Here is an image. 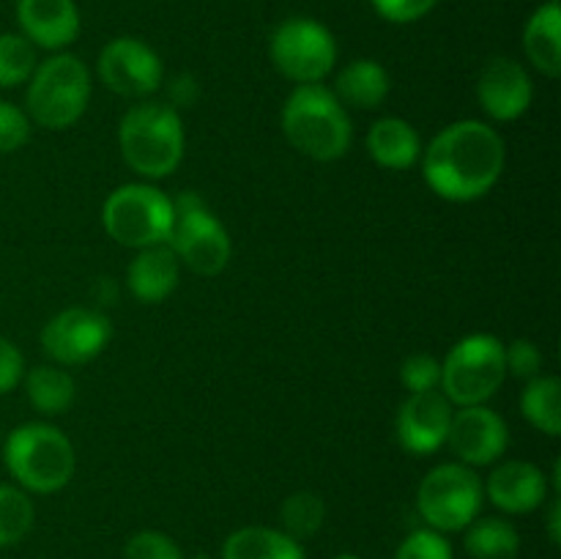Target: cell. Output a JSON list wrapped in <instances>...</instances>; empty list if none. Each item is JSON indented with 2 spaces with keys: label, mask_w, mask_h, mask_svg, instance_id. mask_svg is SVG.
<instances>
[{
  "label": "cell",
  "mask_w": 561,
  "mask_h": 559,
  "mask_svg": "<svg viewBox=\"0 0 561 559\" xmlns=\"http://www.w3.org/2000/svg\"><path fill=\"white\" fill-rule=\"evenodd\" d=\"M181 277V263L168 244H153L137 250L135 261L129 263V283L131 296L142 305H159L175 290Z\"/></svg>",
  "instance_id": "obj_18"
},
{
  "label": "cell",
  "mask_w": 561,
  "mask_h": 559,
  "mask_svg": "<svg viewBox=\"0 0 561 559\" xmlns=\"http://www.w3.org/2000/svg\"><path fill=\"white\" fill-rule=\"evenodd\" d=\"M367 151L376 164L387 170H405L422 157V140L414 126L403 118H378L367 132Z\"/></svg>",
  "instance_id": "obj_19"
},
{
  "label": "cell",
  "mask_w": 561,
  "mask_h": 559,
  "mask_svg": "<svg viewBox=\"0 0 561 559\" xmlns=\"http://www.w3.org/2000/svg\"><path fill=\"white\" fill-rule=\"evenodd\" d=\"M102 225L115 244L129 250L164 244L173 228V197L153 184H124L104 201Z\"/></svg>",
  "instance_id": "obj_6"
},
{
  "label": "cell",
  "mask_w": 561,
  "mask_h": 559,
  "mask_svg": "<svg viewBox=\"0 0 561 559\" xmlns=\"http://www.w3.org/2000/svg\"><path fill=\"white\" fill-rule=\"evenodd\" d=\"M36 66V47L22 33H0V88L27 82Z\"/></svg>",
  "instance_id": "obj_27"
},
{
  "label": "cell",
  "mask_w": 561,
  "mask_h": 559,
  "mask_svg": "<svg viewBox=\"0 0 561 559\" xmlns=\"http://www.w3.org/2000/svg\"><path fill=\"white\" fill-rule=\"evenodd\" d=\"M99 77L113 93L126 99H146L162 85V60L146 42L131 36L113 38L99 53Z\"/></svg>",
  "instance_id": "obj_12"
},
{
  "label": "cell",
  "mask_w": 561,
  "mask_h": 559,
  "mask_svg": "<svg viewBox=\"0 0 561 559\" xmlns=\"http://www.w3.org/2000/svg\"><path fill=\"white\" fill-rule=\"evenodd\" d=\"M327 518V507H323V499L312 491H299L290 493L283 504V526L285 535H290L294 540H305L312 537L323 526Z\"/></svg>",
  "instance_id": "obj_28"
},
{
  "label": "cell",
  "mask_w": 561,
  "mask_h": 559,
  "mask_svg": "<svg viewBox=\"0 0 561 559\" xmlns=\"http://www.w3.org/2000/svg\"><path fill=\"white\" fill-rule=\"evenodd\" d=\"M520 411L537 431L561 433V384L557 376H535L520 395Z\"/></svg>",
  "instance_id": "obj_25"
},
{
  "label": "cell",
  "mask_w": 561,
  "mask_h": 559,
  "mask_svg": "<svg viewBox=\"0 0 561 559\" xmlns=\"http://www.w3.org/2000/svg\"><path fill=\"white\" fill-rule=\"evenodd\" d=\"M400 381L411 392H431L442 387V362L431 354H411L400 365Z\"/></svg>",
  "instance_id": "obj_29"
},
{
  "label": "cell",
  "mask_w": 561,
  "mask_h": 559,
  "mask_svg": "<svg viewBox=\"0 0 561 559\" xmlns=\"http://www.w3.org/2000/svg\"><path fill=\"white\" fill-rule=\"evenodd\" d=\"M447 444L458 464L463 466H488L496 464L510 444V427L502 414L482 406H460L453 411L447 431Z\"/></svg>",
  "instance_id": "obj_13"
},
{
  "label": "cell",
  "mask_w": 561,
  "mask_h": 559,
  "mask_svg": "<svg viewBox=\"0 0 561 559\" xmlns=\"http://www.w3.org/2000/svg\"><path fill=\"white\" fill-rule=\"evenodd\" d=\"M378 16L394 25H409L436 9L438 0H370Z\"/></svg>",
  "instance_id": "obj_34"
},
{
  "label": "cell",
  "mask_w": 561,
  "mask_h": 559,
  "mask_svg": "<svg viewBox=\"0 0 561 559\" xmlns=\"http://www.w3.org/2000/svg\"><path fill=\"white\" fill-rule=\"evenodd\" d=\"M113 338L107 316L91 307H69L49 318L42 329V345L58 365H82L102 354Z\"/></svg>",
  "instance_id": "obj_11"
},
{
  "label": "cell",
  "mask_w": 561,
  "mask_h": 559,
  "mask_svg": "<svg viewBox=\"0 0 561 559\" xmlns=\"http://www.w3.org/2000/svg\"><path fill=\"white\" fill-rule=\"evenodd\" d=\"M16 22L22 36L42 49L69 47L80 33L75 0H16Z\"/></svg>",
  "instance_id": "obj_17"
},
{
  "label": "cell",
  "mask_w": 561,
  "mask_h": 559,
  "mask_svg": "<svg viewBox=\"0 0 561 559\" xmlns=\"http://www.w3.org/2000/svg\"><path fill=\"white\" fill-rule=\"evenodd\" d=\"M31 137V118L16 104L0 99V153H14Z\"/></svg>",
  "instance_id": "obj_32"
},
{
  "label": "cell",
  "mask_w": 561,
  "mask_h": 559,
  "mask_svg": "<svg viewBox=\"0 0 561 559\" xmlns=\"http://www.w3.org/2000/svg\"><path fill=\"white\" fill-rule=\"evenodd\" d=\"M482 491L504 513L524 515L546 502L548 477L540 466L529 460H504L488 475Z\"/></svg>",
  "instance_id": "obj_16"
},
{
  "label": "cell",
  "mask_w": 561,
  "mask_h": 559,
  "mask_svg": "<svg viewBox=\"0 0 561 559\" xmlns=\"http://www.w3.org/2000/svg\"><path fill=\"white\" fill-rule=\"evenodd\" d=\"M504 365H507V376L515 378H535L542 370V354L531 340L518 338L510 345H504Z\"/></svg>",
  "instance_id": "obj_33"
},
{
  "label": "cell",
  "mask_w": 561,
  "mask_h": 559,
  "mask_svg": "<svg viewBox=\"0 0 561 559\" xmlns=\"http://www.w3.org/2000/svg\"><path fill=\"white\" fill-rule=\"evenodd\" d=\"M480 477L471 466L442 464L425 475L416 491V507L427 521V529L460 532L477 518L482 507Z\"/></svg>",
  "instance_id": "obj_9"
},
{
  "label": "cell",
  "mask_w": 561,
  "mask_h": 559,
  "mask_svg": "<svg viewBox=\"0 0 561 559\" xmlns=\"http://www.w3.org/2000/svg\"><path fill=\"white\" fill-rule=\"evenodd\" d=\"M91 102V75L77 55L58 53L42 60L27 80L25 113L44 129H69Z\"/></svg>",
  "instance_id": "obj_5"
},
{
  "label": "cell",
  "mask_w": 561,
  "mask_h": 559,
  "mask_svg": "<svg viewBox=\"0 0 561 559\" xmlns=\"http://www.w3.org/2000/svg\"><path fill=\"white\" fill-rule=\"evenodd\" d=\"M3 460L22 491L55 493L71 480L77 455L64 431L47 422H27L5 438Z\"/></svg>",
  "instance_id": "obj_4"
},
{
  "label": "cell",
  "mask_w": 561,
  "mask_h": 559,
  "mask_svg": "<svg viewBox=\"0 0 561 559\" xmlns=\"http://www.w3.org/2000/svg\"><path fill=\"white\" fill-rule=\"evenodd\" d=\"M559 513H561V504H559V499H553V504H551V518H548V526H551V540L553 543H559L561 540V535H559Z\"/></svg>",
  "instance_id": "obj_36"
},
{
  "label": "cell",
  "mask_w": 561,
  "mask_h": 559,
  "mask_svg": "<svg viewBox=\"0 0 561 559\" xmlns=\"http://www.w3.org/2000/svg\"><path fill=\"white\" fill-rule=\"evenodd\" d=\"M548 3H559V0H548Z\"/></svg>",
  "instance_id": "obj_38"
},
{
  "label": "cell",
  "mask_w": 561,
  "mask_h": 559,
  "mask_svg": "<svg viewBox=\"0 0 561 559\" xmlns=\"http://www.w3.org/2000/svg\"><path fill=\"white\" fill-rule=\"evenodd\" d=\"M389 85H392L389 71L378 60L359 58L343 66V71L334 77L332 93L340 99V104H348L354 110H376L389 96Z\"/></svg>",
  "instance_id": "obj_20"
},
{
  "label": "cell",
  "mask_w": 561,
  "mask_h": 559,
  "mask_svg": "<svg viewBox=\"0 0 561 559\" xmlns=\"http://www.w3.org/2000/svg\"><path fill=\"white\" fill-rule=\"evenodd\" d=\"M22 378H25L27 400H31L33 409L42 411V414H64V411H69L71 403H75L77 384L64 367L38 365Z\"/></svg>",
  "instance_id": "obj_23"
},
{
  "label": "cell",
  "mask_w": 561,
  "mask_h": 559,
  "mask_svg": "<svg viewBox=\"0 0 561 559\" xmlns=\"http://www.w3.org/2000/svg\"><path fill=\"white\" fill-rule=\"evenodd\" d=\"M124 162L146 179H164L184 159V124L170 104L140 102L118 124Z\"/></svg>",
  "instance_id": "obj_3"
},
{
  "label": "cell",
  "mask_w": 561,
  "mask_h": 559,
  "mask_svg": "<svg viewBox=\"0 0 561 559\" xmlns=\"http://www.w3.org/2000/svg\"><path fill=\"white\" fill-rule=\"evenodd\" d=\"M33 518L31 497L16 486H0V548L20 543L31 532Z\"/></svg>",
  "instance_id": "obj_26"
},
{
  "label": "cell",
  "mask_w": 561,
  "mask_h": 559,
  "mask_svg": "<svg viewBox=\"0 0 561 559\" xmlns=\"http://www.w3.org/2000/svg\"><path fill=\"white\" fill-rule=\"evenodd\" d=\"M394 559H453V548L442 532L416 529L400 543Z\"/></svg>",
  "instance_id": "obj_31"
},
{
  "label": "cell",
  "mask_w": 561,
  "mask_h": 559,
  "mask_svg": "<svg viewBox=\"0 0 561 559\" xmlns=\"http://www.w3.org/2000/svg\"><path fill=\"white\" fill-rule=\"evenodd\" d=\"M283 132L290 146L316 162H334L345 157L354 140L348 113L321 82L296 85L283 107Z\"/></svg>",
  "instance_id": "obj_2"
},
{
  "label": "cell",
  "mask_w": 561,
  "mask_h": 559,
  "mask_svg": "<svg viewBox=\"0 0 561 559\" xmlns=\"http://www.w3.org/2000/svg\"><path fill=\"white\" fill-rule=\"evenodd\" d=\"M124 559H184V551H181L173 537L146 529L129 537L124 548Z\"/></svg>",
  "instance_id": "obj_30"
},
{
  "label": "cell",
  "mask_w": 561,
  "mask_h": 559,
  "mask_svg": "<svg viewBox=\"0 0 561 559\" xmlns=\"http://www.w3.org/2000/svg\"><path fill=\"white\" fill-rule=\"evenodd\" d=\"M222 559H305L299 540L272 526H244L225 540Z\"/></svg>",
  "instance_id": "obj_22"
},
{
  "label": "cell",
  "mask_w": 561,
  "mask_h": 559,
  "mask_svg": "<svg viewBox=\"0 0 561 559\" xmlns=\"http://www.w3.org/2000/svg\"><path fill=\"white\" fill-rule=\"evenodd\" d=\"M526 58L540 75L559 77L561 71V5L542 3L529 16L524 31Z\"/></svg>",
  "instance_id": "obj_21"
},
{
  "label": "cell",
  "mask_w": 561,
  "mask_h": 559,
  "mask_svg": "<svg viewBox=\"0 0 561 559\" xmlns=\"http://www.w3.org/2000/svg\"><path fill=\"white\" fill-rule=\"evenodd\" d=\"M164 244L175 252L179 263L201 277L225 272L233 252L225 225L195 192H184L173 201V228Z\"/></svg>",
  "instance_id": "obj_8"
},
{
  "label": "cell",
  "mask_w": 561,
  "mask_h": 559,
  "mask_svg": "<svg viewBox=\"0 0 561 559\" xmlns=\"http://www.w3.org/2000/svg\"><path fill=\"white\" fill-rule=\"evenodd\" d=\"M334 559H359V557H354V554H340V557H334Z\"/></svg>",
  "instance_id": "obj_37"
},
{
  "label": "cell",
  "mask_w": 561,
  "mask_h": 559,
  "mask_svg": "<svg viewBox=\"0 0 561 559\" xmlns=\"http://www.w3.org/2000/svg\"><path fill=\"white\" fill-rule=\"evenodd\" d=\"M477 99L493 121H515L531 107L535 85L518 60L491 58L477 80Z\"/></svg>",
  "instance_id": "obj_15"
},
{
  "label": "cell",
  "mask_w": 561,
  "mask_h": 559,
  "mask_svg": "<svg viewBox=\"0 0 561 559\" xmlns=\"http://www.w3.org/2000/svg\"><path fill=\"white\" fill-rule=\"evenodd\" d=\"M274 69L296 85L321 82L337 64V42L327 25L307 16L285 20L268 42Z\"/></svg>",
  "instance_id": "obj_10"
},
{
  "label": "cell",
  "mask_w": 561,
  "mask_h": 559,
  "mask_svg": "<svg viewBox=\"0 0 561 559\" xmlns=\"http://www.w3.org/2000/svg\"><path fill=\"white\" fill-rule=\"evenodd\" d=\"M504 140L482 121H455L438 132L425 148L422 175L438 197L449 203H471L485 197L502 179Z\"/></svg>",
  "instance_id": "obj_1"
},
{
  "label": "cell",
  "mask_w": 561,
  "mask_h": 559,
  "mask_svg": "<svg viewBox=\"0 0 561 559\" xmlns=\"http://www.w3.org/2000/svg\"><path fill=\"white\" fill-rule=\"evenodd\" d=\"M507 378L504 343L493 334L477 332L458 340L442 362V395L453 406H482Z\"/></svg>",
  "instance_id": "obj_7"
},
{
  "label": "cell",
  "mask_w": 561,
  "mask_h": 559,
  "mask_svg": "<svg viewBox=\"0 0 561 559\" xmlns=\"http://www.w3.org/2000/svg\"><path fill=\"white\" fill-rule=\"evenodd\" d=\"M25 376V360L22 351L11 343L9 338L0 334V395L11 392Z\"/></svg>",
  "instance_id": "obj_35"
},
{
  "label": "cell",
  "mask_w": 561,
  "mask_h": 559,
  "mask_svg": "<svg viewBox=\"0 0 561 559\" xmlns=\"http://www.w3.org/2000/svg\"><path fill=\"white\" fill-rule=\"evenodd\" d=\"M453 403L442 389L411 392L398 411V442L405 453L427 455L447 444Z\"/></svg>",
  "instance_id": "obj_14"
},
{
  "label": "cell",
  "mask_w": 561,
  "mask_h": 559,
  "mask_svg": "<svg viewBox=\"0 0 561 559\" xmlns=\"http://www.w3.org/2000/svg\"><path fill=\"white\" fill-rule=\"evenodd\" d=\"M463 546L471 559H515L520 537L510 521L482 518L466 526Z\"/></svg>",
  "instance_id": "obj_24"
}]
</instances>
